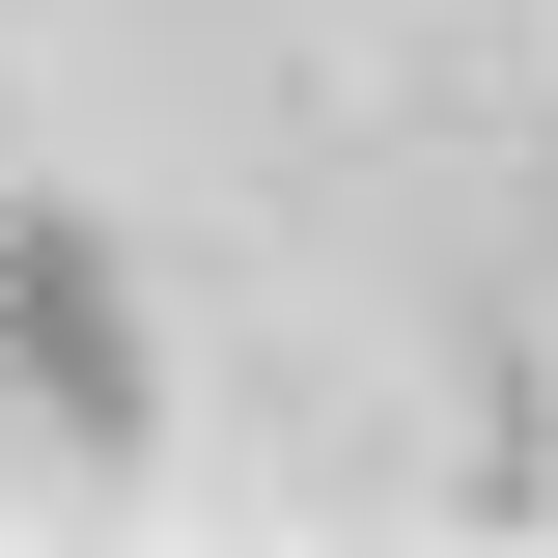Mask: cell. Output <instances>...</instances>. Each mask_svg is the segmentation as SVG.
I'll return each instance as SVG.
<instances>
[{"label": "cell", "mask_w": 558, "mask_h": 558, "mask_svg": "<svg viewBox=\"0 0 558 558\" xmlns=\"http://www.w3.org/2000/svg\"><path fill=\"white\" fill-rule=\"evenodd\" d=\"M0 418H28V447H84V475H112L140 418H168V336H140V252L84 196H0Z\"/></svg>", "instance_id": "1"}]
</instances>
